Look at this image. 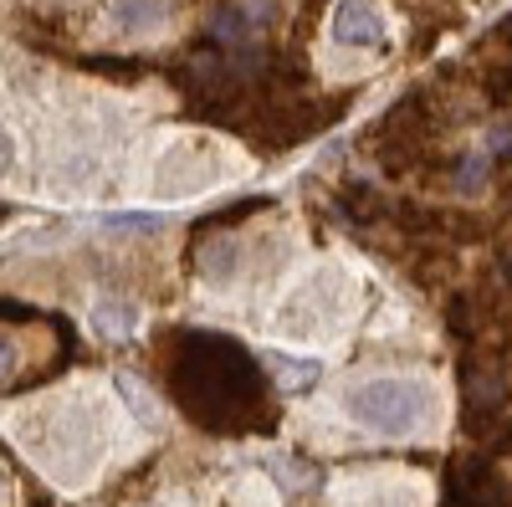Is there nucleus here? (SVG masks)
<instances>
[{"mask_svg":"<svg viewBox=\"0 0 512 507\" xmlns=\"http://www.w3.org/2000/svg\"><path fill=\"white\" fill-rule=\"evenodd\" d=\"M272 364H277V369L287 374V385H297V390H308V385H313V379L323 374V369H318L313 359H303V364H292V359H272Z\"/></svg>","mask_w":512,"mask_h":507,"instance_id":"nucleus-11","label":"nucleus"},{"mask_svg":"<svg viewBox=\"0 0 512 507\" xmlns=\"http://www.w3.org/2000/svg\"><path fill=\"white\" fill-rule=\"evenodd\" d=\"M169 21V0H113V26L123 36H149Z\"/></svg>","mask_w":512,"mask_h":507,"instance_id":"nucleus-8","label":"nucleus"},{"mask_svg":"<svg viewBox=\"0 0 512 507\" xmlns=\"http://www.w3.org/2000/svg\"><path fill=\"white\" fill-rule=\"evenodd\" d=\"M108 231H139V236H154V231H159V216H108Z\"/></svg>","mask_w":512,"mask_h":507,"instance_id":"nucleus-12","label":"nucleus"},{"mask_svg":"<svg viewBox=\"0 0 512 507\" xmlns=\"http://www.w3.org/2000/svg\"><path fill=\"white\" fill-rule=\"evenodd\" d=\"M200 272L210 277V282H231L236 277V241L231 236H221V226L216 221H205V231H200Z\"/></svg>","mask_w":512,"mask_h":507,"instance_id":"nucleus-7","label":"nucleus"},{"mask_svg":"<svg viewBox=\"0 0 512 507\" xmlns=\"http://www.w3.org/2000/svg\"><path fill=\"white\" fill-rule=\"evenodd\" d=\"M333 36L344 47H384V21L369 0H338L333 6Z\"/></svg>","mask_w":512,"mask_h":507,"instance_id":"nucleus-6","label":"nucleus"},{"mask_svg":"<svg viewBox=\"0 0 512 507\" xmlns=\"http://www.w3.org/2000/svg\"><path fill=\"white\" fill-rule=\"evenodd\" d=\"M164 385L200 431H216V436L272 431L277 420L262 364L231 333L180 328L164 354Z\"/></svg>","mask_w":512,"mask_h":507,"instance_id":"nucleus-1","label":"nucleus"},{"mask_svg":"<svg viewBox=\"0 0 512 507\" xmlns=\"http://www.w3.org/2000/svg\"><path fill=\"white\" fill-rule=\"evenodd\" d=\"M451 497L456 507H507V487L492 472V461L482 456H466L451 467Z\"/></svg>","mask_w":512,"mask_h":507,"instance_id":"nucleus-5","label":"nucleus"},{"mask_svg":"<svg viewBox=\"0 0 512 507\" xmlns=\"http://www.w3.org/2000/svg\"><path fill=\"white\" fill-rule=\"evenodd\" d=\"M26 344H21V333L16 328H0V395L6 390H21L26 385Z\"/></svg>","mask_w":512,"mask_h":507,"instance_id":"nucleus-9","label":"nucleus"},{"mask_svg":"<svg viewBox=\"0 0 512 507\" xmlns=\"http://www.w3.org/2000/svg\"><path fill=\"white\" fill-rule=\"evenodd\" d=\"M0 210H6V205H0Z\"/></svg>","mask_w":512,"mask_h":507,"instance_id":"nucleus-14","label":"nucleus"},{"mask_svg":"<svg viewBox=\"0 0 512 507\" xmlns=\"http://www.w3.org/2000/svg\"><path fill=\"white\" fill-rule=\"evenodd\" d=\"M277 16H282L277 0H231L210 16V41L226 52H256L262 36L277 26Z\"/></svg>","mask_w":512,"mask_h":507,"instance_id":"nucleus-3","label":"nucleus"},{"mask_svg":"<svg viewBox=\"0 0 512 507\" xmlns=\"http://www.w3.org/2000/svg\"><path fill=\"white\" fill-rule=\"evenodd\" d=\"M425 410H431V395L415 379H364V385L349 390V415L364 431H379V436L415 431Z\"/></svg>","mask_w":512,"mask_h":507,"instance_id":"nucleus-2","label":"nucleus"},{"mask_svg":"<svg viewBox=\"0 0 512 507\" xmlns=\"http://www.w3.org/2000/svg\"><path fill=\"white\" fill-rule=\"evenodd\" d=\"M11 164H16V144H11L6 129H0V175H11Z\"/></svg>","mask_w":512,"mask_h":507,"instance_id":"nucleus-13","label":"nucleus"},{"mask_svg":"<svg viewBox=\"0 0 512 507\" xmlns=\"http://www.w3.org/2000/svg\"><path fill=\"white\" fill-rule=\"evenodd\" d=\"M134 323H139V308L128 303V298H103V303H93V328H98L103 338H128V333H134Z\"/></svg>","mask_w":512,"mask_h":507,"instance_id":"nucleus-10","label":"nucleus"},{"mask_svg":"<svg viewBox=\"0 0 512 507\" xmlns=\"http://www.w3.org/2000/svg\"><path fill=\"white\" fill-rule=\"evenodd\" d=\"M461 390H466V415H472V426H482V420L497 415L502 400H507V364L492 359V354H472L466 359V374H461Z\"/></svg>","mask_w":512,"mask_h":507,"instance_id":"nucleus-4","label":"nucleus"}]
</instances>
